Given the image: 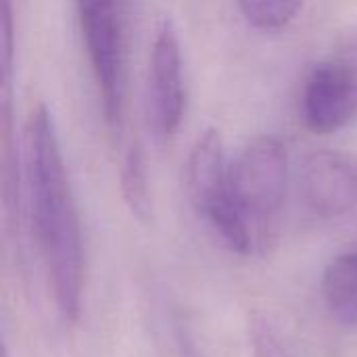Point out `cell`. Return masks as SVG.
<instances>
[{
  "label": "cell",
  "instance_id": "cell-1",
  "mask_svg": "<svg viewBox=\"0 0 357 357\" xmlns=\"http://www.w3.org/2000/svg\"><path fill=\"white\" fill-rule=\"evenodd\" d=\"M21 182L54 310L65 324H73L86 284V247L59 132L44 102H36L23 123Z\"/></svg>",
  "mask_w": 357,
  "mask_h": 357
},
{
  "label": "cell",
  "instance_id": "cell-2",
  "mask_svg": "<svg viewBox=\"0 0 357 357\" xmlns=\"http://www.w3.org/2000/svg\"><path fill=\"white\" fill-rule=\"evenodd\" d=\"M186 192L197 215L228 251L236 255H249L253 251L251 222L234 199L224 138L215 128L205 130L190 149L186 161Z\"/></svg>",
  "mask_w": 357,
  "mask_h": 357
},
{
  "label": "cell",
  "instance_id": "cell-3",
  "mask_svg": "<svg viewBox=\"0 0 357 357\" xmlns=\"http://www.w3.org/2000/svg\"><path fill=\"white\" fill-rule=\"evenodd\" d=\"M79 33L98 88L109 130H119L123 113V29L119 0H73Z\"/></svg>",
  "mask_w": 357,
  "mask_h": 357
},
{
  "label": "cell",
  "instance_id": "cell-4",
  "mask_svg": "<svg viewBox=\"0 0 357 357\" xmlns=\"http://www.w3.org/2000/svg\"><path fill=\"white\" fill-rule=\"evenodd\" d=\"M234 199L249 222H272L287 197L289 153L282 140L259 136L251 140L230 163Z\"/></svg>",
  "mask_w": 357,
  "mask_h": 357
},
{
  "label": "cell",
  "instance_id": "cell-5",
  "mask_svg": "<svg viewBox=\"0 0 357 357\" xmlns=\"http://www.w3.org/2000/svg\"><path fill=\"white\" fill-rule=\"evenodd\" d=\"M186 109L184 63L178 31L163 17L153 36L149 54V117L155 138L167 142L182 126Z\"/></svg>",
  "mask_w": 357,
  "mask_h": 357
},
{
  "label": "cell",
  "instance_id": "cell-6",
  "mask_svg": "<svg viewBox=\"0 0 357 357\" xmlns=\"http://www.w3.org/2000/svg\"><path fill=\"white\" fill-rule=\"evenodd\" d=\"M299 115L314 134H335L357 115V75L351 61L316 63L303 79Z\"/></svg>",
  "mask_w": 357,
  "mask_h": 357
},
{
  "label": "cell",
  "instance_id": "cell-7",
  "mask_svg": "<svg viewBox=\"0 0 357 357\" xmlns=\"http://www.w3.org/2000/svg\"><path fill=\"white\" fill-rule=\"evenodd\" d=\"M305 207L324 220L343 218L357 209V155L322 149L305 157L299 174Z\"/></svg>",
  "mask_w": 357,
  "mask_h": 357
},
{
  "label": "cell",
  "instance_id": "cell-8",
  "mask_svg": "<svg viewBox=\"0 0 357 357\" xmlns=\"http://www.w3.org/2000/svg\"><path fill=\"white\" fill-rule=\"evenodd\" d=\"M320 291L331 318L345 328H357V251L328 261Z\"/></svg>",
  "mask_w": 357,
  "mask_h": 357
},
{
  "label": "cell",
  "instance_id": "cell-9",
  "mask_svg": "<svg viewBox=\"0 0 357 357\" xmlns=\"http://www.w3.org/2000/svg\"><path fill=\"white\" fill-rule=\"evenodd\" d=\"M119 188L128 211L138 222L153 220V195L149 186V172L144 151L138 142H132L123 155L121 172H119Z\"/></svg>",
  "mask_w": 357,
  "mask_h": 357
},
{
  "label": "cell",
  "instance_id": "cell-10",
  "mask_svg": "<svg viewBox=\"0 0 357 357\" xmlns=\"http://www.w3.org/2000/svg\"><path fill=\"white\" fill-rule=\"evenodd\" d=\"M249 25L274 31L287 27L303 8L305 0H236Z\"/></svg>",
  "mask_w": 357,
  "mask_h": 357
},
{
  "label": "cell",
  "instance_id": "cell-11",
  "mask_svg": "<svg viewBox=\"0 0 357 357\" xmlns=\"http://www.w3.org/2000/svg\"><path fill=\"white\" fill-rule=\"evenodd\" d=\"M249 343L253 357H293L274 324L259 312L249 316Z\"/></svg>",
  "mask_w": 357,
  "mask_h": 357
},
{
  "label": "cell",
  "instance_id": "cell-12",
  "mask_svg": "<svg viewBox=\"0 0 357 357\" xmlns=\"http://www.w3.org/2000/svg\"><path fill=\"white\" fill-rule=\"evenodd\" d=\"M176 357H199V351L182 328L176 331Z\"/></svg>",
  "mask_w": 357,
  "mask_h": 357
},
{
  "label": "cell",
  "instance_id": "cell-13",
  "mask_svg": "<svg viewBox=\"0 0 357 357\" xmlns=\"http://www.w3.org/2000/svg\"><path fill=\"white\" fill-rule=\"evenodd\" d=\"M349 61H351V65H354V71H356V75H357V48H356V54H354Z\"/></svg>",
  "mask_w": 357,
  "mask_h": 357
}]
</instances>
